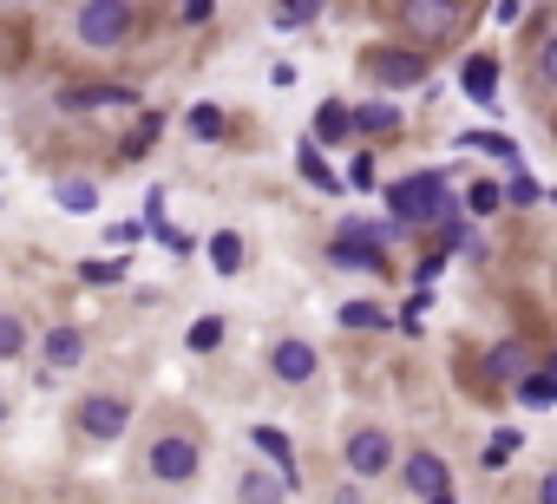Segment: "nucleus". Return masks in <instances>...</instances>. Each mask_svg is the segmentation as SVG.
<instances>
[{"instance_id":"f257e3e1","label":"nucleus","mask_w":557,"mask_h":504,"mask_svg":"<svg viewBox=\"0 0 557 504\" xmlns=\"http://www.w3.org/2000/svg\"><path fill=\"white\" fill-rule=\"evenodd\" d=\"M387 216H394L400 229H413V223H446V216H453L446 177H440V171H413V177L387 184Z\"/></svg>"},{"instance_id":"f03ea898","label":"nucleus","mask_w":557,"mask_h":504,"mask_svg":"<svg viewBox=\"0 0 557 504\" xmlns=\"http://www.w3.org/2000/svg\"><path fill=\"white\" fill-rule=\"evenodd\" d=\"M79 40L99 47V53L125 47L132 40V8H125V0H86V8H79Z\"/></svg>"},{"instance_id":"7ed1b4c3","label":"nucleus","mask_w":557,"mask_h":504,"mask_svg":"<svg viewBox=\"0 0 557 504\" xmlns=\"http://www.w3.org/2000/svg\"><path fill=\"white\" fill-rule=\"evenodd\" d=\"M400 27L413 40H446L459 27V0H400Z\"/></svg>"},{"instance_id":"20e7f679","label":"nucleus","mask_w":557,"mask_h":504,"mask_svg":"<svg viewBox=\"0 0 557 504\" xmlns=\"http://www.w3.org/2000/svg\"><path fill=\"white\" fill-rule=\"evenodd\" d=\"M374 242H387V223H342L335 263H348V269H381V249H374Z\"/></svg>"},{"instance_id":"39448f33","label":"nucleus","mask_w":557,"mask_h":504,"mask_svg":"<svg viewBox=\"0 0 557 504\" xmlns=\"http://www.w3.org/2000/svg\"><path fill=\"white\" fill-rule=\"evenodd\" d=\"M125 426H132V400H119V393H86V400H79V432L119 439Z\"/></svg>"},{"instance_id":"423d86ee","label":"nucleus","mask_w":557,"mask_h":504,"mask_svg":"<svg viewBox=\"0 0 557 504\" xmlns=\"http://www.w3.org/2000/svg\"><path fill=\"white\" fill-rule=\"evenodd\" d=\"M342 458H348V471H355V478H381V471L394 465V439H387L381 426H361V432L348 439V452H342Z\"/></svg>"},{"instance_id":"0eeeda50","label":"nucleus","mask_w":557,"mask_h":504,"mask_svg":"<svg viewBox=\"0 0 557 504\" xmlns=\"http://www.w3.org/2000/svg\"><path fill=\"white\" fill-rule=\"evenodd\" d=\"M407 491L426 497V504H446L453 497V471L440 452H407Z\"/></svg>"},{"instance_id":"6e6552de","label":"nucleus","mask_w":557,"mask_h":504,"mask_svg":"<svg viewBox=\"0 0 557 504\" xmlns=\"http://www.w3.org/2000/svg\"><path fill=\"white\" fill-rule=\"evenodd\" d=\"M197 458H203V452H197V439H177V432H171V439H158V445H151V478L184 484V478H197Z\"/></svg>"},{"instance_id":"1a4fd4ad","label":"nucleus","mask_w":557,"mask_h":504,"mask_svg":"<svg viewBox=\"0 0 557 504\" xmlns=\"http://www.w3.org/2000/svg\"><path fill=\"white\" fill-rule=\"evenodd\" d=\"M368 73H374V86H420L426 79V60L420 53H394V47H381V53H368Z\"/></svg>"},{"instance_id":"9d476101","label":"nucleus","mask_w":557,"mask_h":504,"mask_svg":"<svg viewBox=\"0 0 557 504\" xmlns=\"http://www.w3.org/2000/svg\"><path fill=\"white\" fill-rule=\"evenodd\" d=\"M315 367H322V354L309 348V341H283L269 354V374L283 380V387H302V380H315Z\"/></svg>"},{"instance_id":"9b49d317","label":"nucleus","mask_w":557,"mask_h":504,"mask_svg":"<svg viewBox=\"0 0 557 504\" xmlns=\"http://www.w3.org/2000/svg\"><path fill=\"white\" fill-rule=\"evenodd\" d=\"M138 92L132 86H66L60 92V112H92V105H132Z\"/></svg>"},{"instance_id":"f8f14e48","label":"nucleus","mask_w":557,"mask_h":504,"mask_svg":"<svg viewBox=\"0 0 557 504\" xmlns=\"http://www.w3.org/2000/svg\"><path fill=\"white\" fill-rule=\"evenodd\" d=\"M524 367H531V348H524V341H498V348L485 354V374H492L498 387H518Z\"/></svg>"},{"instance_id":"ddd939ff","label":"nucleus","mask_w":557,"mask_h":504,"mask_svg":"<svg viewBox=\"0 0 557 504\" xmlns=\"http://www.w3.org/2000/svg\"><path fill=\"white\" fill-rule=\"evenodd\" d=\"M459 86H466V99H472V105H492V99H498V60L472 53V60H466V73H459Z\"/></svg>"},{"instance_id":"4468645a","label":"nucleus","mask_w":557,"mask_h":504,"mask_svg":"<svg viewBox=\"0 0 557 504\" xmlns=\"http://www.w3.org/2000/svg\"><path fill=\"white\" fill-rule=\"evenodd\" d=\"M53 203H60L66 216H92V210H99V184H92V177H60V184H53Z\"/></svg>"},{"instance_id":"2eb2a0df","label":"nucleus","mask_w":557,"mask_h":504,"mask_svg":"<svg viewBox=\"0 0 557 504\" xmlns=\"http://www.w3.org/2000/svg\"><path fill=\"white\" fill-rule=\"evenodd\" d=\"M40 348H47L53 367H79V361H86V335H79V328H53Z\"/></svg>"},{"instance_id":"dca6fc26","label":"nucleus","mask_w":557,"mask_h":504,"mask_svg":"<svg viewBox=\"0 0 557 504\" xmlns=\"http://www.w3.org/2000/svg\"><path fill=\"white\" fill-rule=\"evenodd\" d=\"M249 439H256V452H269L275 465H283V478L296 484V445H289V432H275V426H256Z\"/></svg>"},{"instance_id":"f3484780","label":"nucleus","mask_w":557,"mask_h":504,"mask_svg":"<svg viewBox=\"0 0 557 504\" xmlns=\"http://www.w3.org/2000/svg\"><path fill=\"white\" fill-rule=\"evenodd\" d=\"M348 131H355V112H348L342 99H329V105L315 112V138H322V144H342Z\"/></svg>"},{"instance_id":"a211bd4d","label":"nucleus","mask_w":557,"mask_h":504,"mask_svg":"<svg viewBox=\"0 0 557 504\" xmlns=\"http://www.w3.org/2000/svg\"><path fill=\"white\" fill-rule=\"evenodd\" d=\"M322 8H329V0H275V14H269V21L289 34V27H309V21H322Z\"/></svg>"},{"instance_id":"6ab92c4d","label":"nucleus","mask_w":557,"mask_h":504,"mask_svg":"<svg viewBox=\"0 0 557 504\" xmlns=\"http://www.w3.org/2000/svg\"><path fill=\"white\" fill-rule=\"evenodd\" d=\"M210 263H216V276H236L243 269V236L236 229H216L210 236Z\"/></svg>"},{"instance_id":"aec40b11","label":"nucleus","mask_w":557,"mask_h":504,"mask_svg":"<svg viewBox=\"0 0 557 504\" xmlns=\"http://www.w3.org/2000/svg\"><path fill=\"white\" fill-rule=\"evenodd\" d=\"M459 144H466V151H485V158H498V164H518V144H511L505 131H466Z\"/></svg>"},{"instance_id":"412c9836","label":"nucleus","mask_w":557,"mask_h":504,"mask_svg":"<svg viewBox=\"0 0 557 504\" xmlns=\"http://www.w3.org/2000/svg\"><path fill=\"white\" fill-rule=\"evenodd\" d=\"M355 131H374V138H387V131H400V112L374 99V105H361V112H355Z\"/></svg>"},{"instance_id":"4be33fe9","label":"nucleus","mask_w":557,"mask_h":504,"mask_svg":"<svg viewBox=\"0 0 557 504\" xmlns=\"http://www.w3.org/2000/svg\"><path fill=\"white\" fill-rule=\"evenodd\" d=\"M302 177H309L315 190H329V197H342V177H335V171L322 164V151H315V144H302Z\"/></svg>"},{"instance_id":"5701e85b","label":"nucleus","mask_w":557,"mask_h":504,"mask_svg":"<svg viewBox=\"0 0 557 504\" xmlns=\"http://www.w3.org/2000/svg\"><path fill=\"white\" fill-rule=\"evenodd\" d=\"M518 445H524V439H518V432H511V426H505V432H492V439H485V471H505V465H511V452H518Z\"/></svg>"},{"instance_id":"b1692460","label":"nucleus","mask_w":557,"mask_h":504,"mask_svg":"<svg viewBox=\"0 0 557 504\" xmlns=\"http://www.w3.org/2000/svg\"><path fill=\"white\" fill-rule=\"evenodd\" d=\"M342 322H348V328H387L394 315H387V308H374V302H342Z\"/></svg>"},{"instance_id":"393cba45","label":"nucleus","mask_w":557,"mask_h":504,"mask_svg":"<svg viewBox=\"0 0 557 504\" xmlns=\"http://www.w3.org/2000/svg\"><path fill=\"white\" fill-rule=\"evenodd\" d=\"M236 491H243V497H289L296 484H289V478H262V471H249V478H243Z\"/></svg>"},{"instance_id":"a878e982","label":"nucleus","mask_w":557,"mask_h":504,"mask_svg":"<svg viewBox=\"0 0 557 504\" xmlns=\"http://www.w3.org/2000/svg\"><path fill=\"white\" fill-rule=\"evenodd\" d=\"M498 203H505V184H492V177L466 190V210H472V216H485V210H498Z\"/></svg>"},{"instance_id":"bb28decb","label":"nucleus","mask_w":557,"mask_h":504,"mask_svg":"<svg viewBox=\"0 0 557 504\" xmlns=\"http://www.w3.org/2000/svg\"><path fill=\"white\" fill-rule=\"evenodd\" d=\"M14 354H27V328L14 315H0V361H14Z\"/></svg>"},{"instance_id":"cd10ccee","label":"nucleus","mask_w":557,"mask_h":504,"mask_svg":"<svg viewBox=\"0 0 557 504\" xmlns=\"http://www.w3.org/2000/svg\"><path fill=\"white\" fill-rule=\"evenodd\" d=\"M518 400H524V406H557V400H550V374H524V380H518Z\"/></svg>"},{"instance_id":"c85d7f7f","label":"nucleus","mask_w":557,"mask_h":504,"mask_svg":"<svg viewBox=\"0 0 557 504\" xmlns=\"http://www.w3.org/2000/svg\"><path fill=\"white\" fill-rule=\"evenodd\" d=\"M151 138H158V118H145V125H138V138H125V144H119V158H125V164H138V158L151 151Z\"/></svg>"},{"instance_id":"c756f323","label":"nucleus","mask_w":557,"mask_h":504,"mask_svg":"<svg viewBox=\"0 0 557 504\" xmlns=\"http://www.w3.org/2000/svg\"><path fill=\"white\" fill-rule=\"evenodd\" d=\"M216 341H223V322H216V315H203V322L190 328V354H210Z\"/></svg>"},{"instance_id":"7c9ffc66","label":"nucleus","mask_w":557,"mask_h":504,"mask_svg":"<svg viewBox=\"0 0 557 504\" xmlns=\"http://www.w3.org/2000/svg\"><path fill=\"white\" fill-rule=\"evenodd\" d=\"M190 131H197V138H223V112H216V105H197V112H190Z\"/></svg>"},{"instance_id":"2f4dec72","label":"nucleus","mask_w":557,"mask_h":504,"mask_svg":"<svg viewBox=\"0 0 557 504\" xmlns=\"http://www.w3.org/2000/svg\"><path fill=\"white\" fill-rule=\"evenodd\" d=\"M537 79H544V86H557V34L537 47Z\"/></svg>"},{"instance_id":"473e14b6","label":"nucleus","mask_w":557,"mask_h":504,"mask_svg":"<svg viewBox=\"0 0 557 504\" xmlns=\"http://www.w3.org/2000/svg\"><path fill=\"white\" fill-rule=\"evenodd\" d=\"M537 197H544V190H537L531 177H511V184H505V203H537Z\"/></svg>"},{"instance_id":"72a5a7b5","label":"nucleus","mask_w":557,"mask_h":504,"mask_svg":"<svg viewBox=\"0 0 557 504\" xmlns=\"http://www.w3.org/2000/svg\"><path fill=\"white\" fill-rule=\"evenodd\" d=\"M145 229H151V216H145V223H112V242L132 249V242H145Z\"/></svg>"},{"instance_id":"f704fd0d","label":"nucleus","mask_w":557,"mask_h":504,"mask_svg":"<svg viewBox=\"0 0 557 504\" xmlns=\"http://www.w3.org/2000/svg\"><path fill=\"white\" fill-rule=\"evenodd\" d=\"M177 14H184V21L197 27V21H210V0H177Z\"/></svg>"},{"instance_id":"c9c22d12","label":"nucleus","mask_w":557,"mask_h":504,"mask_svg":"<svg viewBox=\"0 0 557 504\" xmlns=\"http://www.w3.org/2000/svg\"><path fill=\"white\" fill-rule=\"evenodd\" d=\"M537 497H544V504H557V465H550V471L537 478Z\"/></svg>"},{"instance_id":"e433bc0d","label":"nucleus","mask_w":557,"mask_h":504,"mask_svg":"<svg viewBox=\"0 0 557 504\" xmlns=\"http://www.w3.org/2000/svg\"><path fill=\"white\" fill-rule=\"evenodd\" d=\"M544 374H550V400H557V354H550V367H544Z\"/></svg>"},{"instance_id":"4c0bfd02","label":"nucleus","mask_w":557,"mask_h":504,"mask_svg":"<svg viewBox=\"0 0 557 504\" xmlns=\"http://www.w3.org/2000/svg\"><path fill=\"white\" fill-rule=\"evenodd\" d=\"M0 419H8V400H0Z\"/></svg>"}]
</instances>
